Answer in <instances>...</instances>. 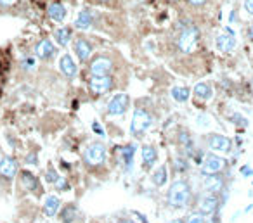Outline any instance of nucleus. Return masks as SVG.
<instances>
[{"label": "nucleus", "instance_id": "obj_35", "mask_svg": "<svg viewBox=\"0 0 253 223\" xmlns=\"http://www.w3.org/2000/svg\"><path fill=\"white\" fill-rule=\"evenodd\" d=\"M92 128H94V132L97 133V135H104V130H103V126L99 125V121H92Z\"/></svg>", "mask_w": 253, "mask_h": 223}, {"label": "nucleus", "instance_id": "obj_33", "mask_svg": "<svg viewBox=\"0 0 253 223\" xmlns=\"http://www.w3.org/2000/svg\"><path fill=\"white\" fill-rule=\"evenodd\" d=\"M26 163L28 164H33V166H37V164H39V159H37V152H30V154H26Z\"/></svg>", "mask_w": 253, "mask_h": 223}, {"label": "nucleus", "instance_id": "obj_3", "mask_svg": "<svg viewBox=\"0 0 253 223\" xmlns=\"http://www.w3.org/2000/svg\"><path fill=\"white\" fill-rule=\"evenodd\" d=\"M84 161L87 166H99L106 161V145L103 142H92L84 152Z\"/></svg>", "mask_w": 253, "mask_h": 223}, {"label": "nucleus", "instance_id": "obj_26", "mask_svg": "<svg viewBox=\"0 0 253 223\" xmlns=\"http://www.w3.org/2000/svg\"><path fill=\"white\" fill-rule=\"evenodd\" d=\"M54 38H56V42L59 43L61 47H66L71 40V28L64 26V28H59V30L54 31Z\"/></svg>", "mask_w": 253, "mask_h": 223}, {"label": "nucleus", "instance_id": "obj_43", "mask_svg": "<svg viewBox=\"0 0 253 223\" xmlns=\"http://www.w3.org/2000/svg\"><path fill=\"white\" fill-rule=\"evenodd\" d=\"M97 4H109V2H111V0H96Z\"/></svg>", "mask_w": 253, "mask_h": 223}, {"label": "nucleus", "instance_id": "obj_31", "mask_svg": "<svg viewBox=\"0 0 253 223\" xmlns=\"http://www.w3.org/2000/svg\"><path fill=\"white\" fill-rule=\"evenodd\" d=\"M179 142H180L182 145H188V147H191V139H189L188 133L180 132V133H179Z\"/></svg>", "mask_w": 253, "mask_h": 223}, {"label": "nucleus", "instance_id": "obj_7", "mask_svg": "<svg viewBox=\"0 0 253 223\" xmlns=\"http://www.w3.org/2000/svg\"><path fill=\"white\" fill-rule=\"evenodd\" d=\"M113 78L109 75H104V76H90L88 80V88L90 92L96 95H104L113 88Z\"/></svg>", "mask_w": 253, "mask_h": 223}, {"label": "nucleus", "instance_id": "obj_18", "mask_svg": "<svg viewBox=\"0 0 253 223\" xmlns=\"http://www.w3.org/2000/svg\"><path fill=\"white\" fill-rule=\"evenodd\" d=\"M47 14L52 21L56 23H63L66 19V7L61 4V2H52V4L47 7Z\"/></svg>", "mask_w": 253, "mask_h": 223}, {"label": "nucleus", "instance_id": "obj_14", "mask_svg": "<svg viewBox=\"0 0 253 223\" xmlns=\"http://www.w3.org/2000/svg\"><path fill=\"white\" fill-rule=\"evenodd\" d=\"M73 50H75V54H77L78 59H80L82 62H85V61H88L90 54H92V43L88 42L87 38L78 37L73 42Z\"/></svg>", "mask_w": 253, "mask_h": 223}, {"label": "nucleus", "instance_id": "obj_38", "mask_svg": "<svg viewBox=\"0 0 253 223\" xmlns=\"http://www.w3.org/2000/svg\"><path fill=\"white\" fill-rule=\"evenodd\" d=\"M241 175H243V177H252L253 170L248 166V164H245V166H241Z\"/></svg>", "mask_w": 253, "mask_h": 223}, {"label": "nucleus", "instance_id": "obj_13", "mask_svg": "<svg viewBox=\"0 0 253 223\" xmlns=\"http://www.w3.org/2000/svg\"><path fill=\"white\" fill-rule=\"evenodd\" d=\"M35 56L42 61H50L56 56V47H54V43L50 42L49 38H43V40H40L35 45Z\"/></svg>", "mask_w": 253, "mask_h": 223}, {"label": "nucleus", "instance_id": "obj_41", "mask_svg": "<svg viewBox=\"0 0 253 223\" xmlns=\"http://www.w3.org/2000/svg\"><path fill=\"white\" fill-rule=\"evenodd\" d=\"M118 223H135V222L134 220H130V218H120Z\"/></svg>", "mask_w": 253, "mask_h": 223}, {"label": "nucleus", "instance_id": "obj_4", "mask_svg": "<svg viewBox=\"0 0 253 223\" xmlns=\"http://www.w3.org/2000/svg\"><path fill=\"white\" fill-rule=\"evenodd\" d=\"M207 145L213 152L229 154L232 149V140L226 135H220V133H210V135H207Z\"/></svg>", "mask_w": 253, "mask_h": 223}, {"label": "nucleus", "instance_id": "obj_20", "mask_svg": "<svg viewBox=\"0 0 253 223\" xmlns=\"http://www.w3.org/2000/svg\"><path fill=\"white\" fill-rule=\"evenodd\" d=\"M59 208H61V199L58 196H47L45 203H43V213H45V216H49V218L56 216Z\"/></svg>", "mask_w": 253, "mask_h": 223}, {"label": "nucleus", "instance_id": "obj_29", "mask_svg": "<svg viewBox=\"0 0 253 223\" xmlns=\"http://www.w3.org/2000/svg\"><path fill=\"white\" fill-rule=\"evenodd\" d=\"M54 187H56V190H59V192H64V190H69V183L66 178H61L59 177L58 180H56V183H54Z\"/></svg>", "mask_w": 253, "mask_h": 223}, {"label": "nucleus", "instance_id": "obj_11", "mask_svg": "<svg viewBox=\"0 0 253 223\" xmlns=\"http://www.w3.org/2000/svg\"><path fill=\"white\" fill-rule=\"evenodd\" d=\"M113 69V61L106 56H99L90 62V75L92 76H104L109 75Z\"/></svg>", "mask_w": 253, "mask_h": 223}, {"label": "nucleus", "instance_id": "obj_32", "mask_svg": "<svg viewBox=\"0 0 253 223\" xmlns=\"http://www.w3.org/2000/svg\"><path fill=\"white\" fill-rule=\"evenodd\" d=\"M232 121L236 123V125L243 126V128H246V126H248V121H246L245 118H239V114H234V116H232Z\"/></svg>", "mask_w": 253, "mask_h": 223}, {"label": "nucleus", "instance_id": "obj_36", "mask_svg": "<svg viewBox=\"0 0 253 223\" xmlns=\"http://www.w3.org/2000/svg\"><path fill=\"white\" fill-rule=\"evenodd\" d=\"M196 123H198V125H201V126H207L210 121H208V118L205 116V114H201V116L196 118Z\"/></svg>", "mask_w": 253, "mask_h": 223}, {"label": "nucleus", "instance_id": "obj_17", "mask_svg": "<svg viewBox=\"0 0 253 223\" xmlns=\"http://www.w3.org/2000/svg\"><path fill=\"white\" fill-rule=\"evenodd\" d=\"M215 45H217V49L220 50V52H231V50L236 47V38H234V35H217V38H215Z\"/></svg>", "mask_w": 253, "mask_h": 223}, {"label": "nucleus", "instance_id": "obj_15", "mask_svg": "<svg viewBox=\"0 0 253 223\" xmlns=\"http://www.w3.org/2000/svg\"><path fill=\"white\" fill-rule=\"evenodd\" d=\"M59 69H61V73L66 76V78H75L78 73L77 64H75L73 57L69 56V54L61 56V59H59Z\"/></svg>", "mask_w": 253, "mask_h": 223}, {"label": "nucleus", "instance_id": "obj_40", "mask_svg": "<svg viewBox=\"0 0 253 223\" xmlns=\"http://www.w3.org/2000/svg\"><path fill=\"white\" fill-rule=\"evenodd\" d=\"M18 0H0V5H4V7H7V5H12L16 4Z\"/></svg>", "mask_w": 253, "mask_h": 223}, {"label": "nucleus", "instance_id": "obj_1", "mask_svg": "<svg viewBox=\"0 0 253 223\" xmlns=\"http://www.w3.org/2000/svg\"><path fill=\"white\" fill-rule=\"evenodd\" d=\"M191 199L192 190L188 180L179 178V180L172 182V185L169 187V192H167V203L172 208H186L191 203Z\"/></svg>", "mask_w": 253, "mask_h": 223}, {"label": "nucleus", "instance_id": "obj_23", "mask_svg": "<svg viewBox=\"0 0 253 223\" xmlns=\"http://www.w3.org/2000/svg\"><path fill=\"white\" fill-rule=\"evenodd\" d=\"M167 180H169V171H167L165 164H161L160 168H156V170L153 171V175H151V182H153V185L163 187L167 183Z\"/></svg>", "mask_w": 253, "mask_h": 223}, {"label": "nucleus", "instance_id": "obj_2", "mask_svg": "<svg viewBox=\"0 0 253 223\" xmlns=\"http://www.w3.org/2000/svg\"><path fill=\"white\" fill-rule=\"evenodd\" d=\"M151 123H153V118H151L149 111L142 109V107H137V109L134 111V116H132L130 133L135 137H141L142 133L149 128Z\"/></svg>", "mask_w": 253, "mask_h": 223}, {"label": "nucleus", "instance_id": "obj_30", "mask_svg": "<svg viewBox=\"0 0 253 223\" xmlns=\"http://www.w3.org/2000/svg\"><path fill=\"white\" fill-rule=\"evenodd\" d=\"M58 178H59V173L56 170H52V168H49V170L45 171V182L47 183H56Z\"/></svg>", "mask_w": 253, "mask_h": 223}, {"label": "nucleus", "instance_id": "obj_39", "mask_svg": "<svg viewBox=\"0 0 253 223\" xmlns=\"http://www.w3.org/2000/svg\"><path fill=\"white\" fill-rule=\"evenodd\" d=\"M189 2H191L192 5H194V7H200V5H205L208 2V0H189Z\"/></svg>", "mask_w": 253, "mask_h": 223}, {"label": "nucleus", "instance_id": "obj_34", "mask_svg": "<svg viewBox=\"0 0 253 223\" xmlns=\"http://www.w3.org/2000/svg\"><path fill=\"white\" fill-rule=\"evenodd\" d=\"M23 68L24 69H33L35 68V59L33 57H26V59H23Z\"/></svg>", "mask_w": 253, "mask_h": 223}, {"label": "nucleus", "instance_id": "obj_42", "mask_svg": "<svg viewBox=\"0 0 253 223\" xmlns=\"http://www.w3.org/2000/svg\"><path fill=\"white\" fill-rule=\"evenodd\" d=\"M248 37H250V40L253 42V24L250 26V30H248Z\"/></svg>", "mask_w": 253, "mask_h": 223}, {"label": "nucleus", "instance_id": "obj_27", "mask_svg": "<svg viewBox=\"0 0 253 223\" xmlns=\"http://www.w3.org/2000/svg\"><path fill=\"white\" fill-rule=\"evenodd\" d=\"M170 94H172V97L175 99V102L184 104V102H188L191 92H189V88H186V87H173Z\"/></svg>", "mask_w": 253, "mask_h": 223}, {"label": "nucleus", "instance_id": "obj_24", "mask_svg": "<svg viewBox=\"0 0 253 223\" xmlns=\"http://www.w3.org/2000/svg\"><path fill=\"white\" fill-rule=\"evenodd\" d=\"M192 94H194V97L198 99V101H208V99H211V95H213V88L207 83H198L192 88Z\"/></svg>", "mask_w": 253, "mask_h": 223}, {"label": "nucleus", "instance_id": "obj_5", "mask_svg": "<svg viewBox=\"0 0 253 223\" xmlns=\"http://www.w3.org/2000/svg\"><path fill=\"white\" fill-rule=\"evenodd\" d=\"M226 159L219 158L215 154H207L203 159V164H201V173L205 177H210V175H219L220 171L226 168Z\"/></svg>", "mask_w": 253, "mask_h": 223}, {"label": "nucleus", "instance_id": "obj_37", "mask_svg": "<svg viewBox=\"0 0 253 223\" xmlns=\"http://www.w3.org/2000/svg\"><path fill=\"white\" fill-rule=\"evenodd\" d=\"M245 11L253 16V0H245Z\"/></svg>", "mask_w": 253, "mask_h": 223}, {"label": "nucleus", "instance_id": "obj_10", "mask_svg": "<svg viewBox=\"0 0 253 223\" xmlns=\"http://www.w3.org/2000/svg\"><path fill=\"white\" fill-rule=\"evenodd\" d=\"M20 173V164L16 161V158H2L0 161V178L5 182H11L16 175Z\"/></svg>", "mask_w": 253, "mask_h": 223}, {"label": "nucleus", "instance_id": "obj_28", "mask_svg": "<svg viewBox=\"0 0 253 223\" xmlns=\"http://www.w3.org/2000/svg\"><path fill=\"white\" fill-rule=\"evenodd\" d=\"M184 223H207V220H205V216L201 215V213H191V215L186 218Z\"/></svg>", "mask_w": 253, "mask_h": 223}, {"label": "nucleus", "instance_id": "obj_25", "mask_svg": "<svg viewBox=\"0 0 253 223\" xmlns=\"http://www.w3.org/2000/svg\"><path fill=\"white\" fill-rule=\"evenodd\" d=\"M78 215V209L75 204H66L64 208L61 209V213H59V218H61L63 223H73L75 218H77Z\"/></svg>", "mask_w": 253, "mask_h": 223}, {"label": "nucleus", "instance_id": "obj_22", "mask_svg": "<svg viewBox=\"0 0 253 223\" xmlns=\"http://www.w3.org/2000/svg\"><path fill=\"white\" fill-rule=\"evenodd\" d=\"M134 151H135L134 145H123V147H118L120 159H122L123 164H125V170H126V171H130V170H132V161H134Z\"/></svg>", "mask_w": 253, "mask_h": 223}, {"label": "nucleus", "instance_id": "obj_6", "mask_svg": "<svg viewBox=\"0 0 253 223\" xmlns=\"http://www.w3.org/2000/svg\"><path fill=\"white\" fill-rule=\"evenodd\" d=\"M198 38H200V30L196 26H188L179 37V49L182 52H191L198 42Z\"/></svg>", "mask_w": 253, "mask_h": 223}, {"label": "nucleus", "instance_id": "obj_16", "mask_svg": "<svg viewBox=\"0 0 253 223\" xmlns=\"http://www.w3.org/2000/svg\"><path fill=\"white\" fill-rule=\"evenodd\" d=\"M141 156H142V166L146 168V170L153 168V164L158 161V151L153 145H144L141 151Z\"/></svg>", "mask_w": 253, "mask_h": 223}, {"label": "nucleus", "instance_id": "obj_19", "mask_svg": "<svg viewBox=\"0 0 253 223\" xmlns=\"http://www.w3.org/2000/svg\"><path fill=\"white\" fill-rule=\"evenodd\" d=\"M92 23H94L92 12L88 11V9H82L78 12L77 19H75V28H78V30H88V28L92 26Z\"/></svg>", "mask_w": 253, "mask_h": 223}, {"label": "nucleus", "instance_id": "obj_21", "mask_svg": "<svg viewBox=\"0 0 253 223\" xmlns=\"http://www.w3.org/2000/svg\"><path fill=\"white\" fill-rule=\"evenodd\" d=\"M224 189V180L219 175H210L205 178V190L211 194H219Z\"/></svg>", "mask_w": 253, "mask_h": 223}, {"label": "nucleus", "instance_id": "obj_8", "mask_svg": "<svg viewBox=\"0 0 253 223\" xmlns=\"http://www.w3.org/2000/svg\"><path fill=\"white\" fill-rule=\"evenodd\" d=\"M128 102H130V97L126 94H116L107 102V114L109 116H122L128 109Z\"/></svg>", "mask_w": 253, "mask_h": 223}, {"label": "nucleus", "instance_id": "obj_44", "mask_svg": "<svg viewBox=\"0 0 253 223\" xmlns=\"http://www.w3.org/2000/svg\"><path fill=\"white\" fill-rule=\"evenodd\" d=\"M0 161H2V156H0Z\"/></svg>", "mask_w": 253, "mask_h": 223}, {"label": "nucleus", "instance_id": "obj_12", "mask_svg": "<svg viewBox=\"0 0 253 223\" xmlns=\"http://www.w3.org/2000/svg\"><path fill=\"white\" fill-rule=\"evenodd\" d=\"M20 182L23 189H26L28 192H35V194H40L42 192V187H40V182L39 178L35 177L31 171H20Z\"/></svg>", "mask_w": 253, "mask_h": 223}, {"label": "nucleus", "instance_id": "obj_9", "mask_svg": "<svg viewBox=\"0 0 253 223\" xmlns=\"http://www.w3.org/2000/svg\"><path fill=\"white\" fill-rule=\"evenodd\" d=\"M217 208H219V197H217V194L207 192L198 201V209H200V213L203 216L213 215V213L217 211Z\"/></svg>", "mask_w": 253, "mask_h": 223}]
</instances>
